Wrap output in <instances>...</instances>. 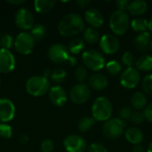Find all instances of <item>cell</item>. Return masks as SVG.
I'll use <instances>...</instances> for the list:
<instances>
[{
  "mask_svg": "<svg viewBox=\"0 0 152 152\" xmlns=\"http://www.w3.org/2000/svg\"><path fill=\"white\" fill-rule=\"evenodd\" d=\"M100 47L104 53L114 54L119 50V39L114 34H105L100 39Z\"/></svg>",
  "mask_w": 152,
  "mask_h": 152,
  "instance_id": "obj_11",
  "label": "cell"
},
{
  "mask_svg": "<svg viewBox=\"0 0 152 152\" xmlns=\"http://www.w3.org/2000/svg\"><path fill=\"white\" fill-rule=\"evenodd\" d=\"M142 85L144 93H146V94L152 96V74L147 75L143 77Z\"/></svg>",
  "mask_w": 152,
  "mask_h": 152,
  "instance_id": "obj_33",
  "label": "cell"
},
{
  "mask_svg": "<svg viewBox=\"0 0 152 152\" xmlns=\"http://www.w3.org/2000/svg\"><path fill=\"white\" fill-rule=\"evenodd\" d=\"M84 46H85L84 40L79 37H75L69 42L68 50L72 54H77L84 49Z\"/></svg>",
  "mask_w": 152,
  "mask_h": 152,
  "instance_id": "obj_27",
  "label": "cell"
},
{
  "mask_svg": "<svg viewBox=\"0 0 152 152\" xmlns=\"http://www.w3.org/2000/svg\"><path fill=\"white\" fill-rule=\"evenodd\" d=\"M35 45V40L29 33L21 32L14 40V47L16 51L23 55L29 54Z\"/></svg>",
  "mask_w": 152,
  "mask_h": 152,
  "instance_id": "obj_8",
  "label": "cell"
},
{
  "mask_svg": "<svg viewBox=\"0 0 152 152\" xmlns=\"http://www.w3.org/2000/svg\"><path fill=\"white\" fill-rule=\"evenodd\" d=\"M148 9V4L143 0H134L130 2L127 11L134 16L142 15Z\"/></svg>",
  "mask_w": 152,
  "mask_h": 152,
  "instance_id": "obj_21",
  "label": "cell"
},
{
  "mask_svg": "<svg viewBox=\"0 0 152 152\" xmlns=\"http://www.w3.org/2000/svg\"><path fill=\"white\" fill-rule=\"evenodd\" d=\"M90 1H88V0H78V1H77V4L80 7V8H86V7H87L89 4H90Z\"/></svg>",
  "mask_w": 152,
  "mask_h": 152,
  "instance_id": "obj_43",
  "label": "cell"
},
{
  "mask_svg": "<svg viewBox=\"0 0 152 152\" xmlns=\"http://www.w3.org/2000/svg\"><path fill=\"white\" fill-rule=\"evenodd\" d=\"M148 28L150 29V31L152 33V15L151 17V19H150V20H149V27H148Z\"/></svg>",
  "mask_w": 152,
  "mask_h": 152,
  "instance_id": "obj_47",
  "label": "cell"
},
{
  "mask_svg": "<svg viewBox=\"0 0 152 152\" xmlns=\"http://www.w3.org/2000/svg\"><path fill=\"white\" fill-rule=\"evenodd\" d=\"M125 135H126V139L127 140V142H129L130 143H132L134 145L141 144L143 141V138H144L142 132L136 127L128 128L126 131Z\"/></svg>",
  "mask_w": 152,
  "mask_h": 152,
  "instance_id": "obj_20",
  "label": "cell"
},
{
  "mask_svg": "<svg viewBox=\"0 0 152 152\" xmlns=\"http://www.w3.org/2000/svg\"><path fill=\"white\" fill-rule=\"evenodd\" d=\"M125 122L118 118H110L105 121L102 126V133L109 139L119 138L125 130Z\"/></svg>",
  "mask_w": 152,
  "mask_h": 152,
  "instance_id": "obj_7",
  "label": "cell"
},
{
  "mask_svg": "<svg viewBox=\"0 0 152 152\" xmlns=\"http://www.w3.org/2000/svg\"><path fill=\"white\" fill-rule=\"evenodd\" d=\"M129 4H130V2L127 0H118L116 2V5L118 7V10L124 11V12H126V10L128 9Z\"/></svg>",
  "mask_w": 152,
  "mask_h": 152,
  "instance_id": "obj_41",
  "label": "cell"
},
{
  "mask_svg": "<svg viewBox=\"0 0 152 152\" xmlns=\"http://www.w3.org/2000/svg\"><path fill=\"white\" fill-rule=\"evenodd\" d=\"M143 115L145 119H147L149 122L152 123V103L149 104L148 106H146L143 110Z\"/></svg>",
  "mask_w": 152,
  "mask_h": 152,
  "instance_id": "obj_42",
  "label": "cell"
},
{
  "mask_svg": "<svg viewBox=\"0 0 152 152\" xmlns=\"http://www.w3.org/2000/svg\"><path fill=\"white\" fill-rule=\"evenodd\" d=\"M130 26L129 15L126 12L117 10L110 18V27L115 36H122L127 32Z\"/></svg>",
  "mask_w": 152,
  "mask_h": 152,
  "instance_id": "obj_2",
  "label": "cell"
},
{
  "mask_svg": "<svg viewBox=\"0 0 152 152\" xmlns=\"http://www.w3.org/2000/svg\"><path fill=\"white\" fill-rule=\"evenodd\" d=\"M75 77L77 78V80L78 82L83 83L88 77V72H87V69L85 66H78L75 71Z\"/></svg>",
  "mask_w": 152,
  "mask_h": 152,
  "instance_id": "obj_34",
  "label": "cell"
},
{
  "mask_svg": "<svg viewBox=\"0 0 152 152\" xmlns=\"http://www.w3.org/2000/svg\"><path fill=\"white\" fill-rule=\"evenodd\" d=\"M50 89V84L44 76H34L26 83V91L33 96H42Z\"/></svg>",
  "mask_w": 152,
  "mask_h": 152,
  "instance_id": "obj_4",
  "label": "cell"
},
{
  "mask_svg": "<svg viewBox=\"0 0 152 152\" xmlns=\"http://www.w3.org/2000/svg\"><path fill=\"white\" fill-rule=\"evenodd\" d=\"M49 59L55 63L69 62L71 65L76 64V58L69 54L68 47L61 44H54L48 50Z\"/></svg>",
  "mask_w": 152,
  "mask_h": 152,
  "instance_id": "obj_5",
  "label": "cell"
},
{
  "mask_svg": "<svg viewBox=\"0 0 152 152\" xmlns=\"http://www.w3.org/2000/svg\"><path fill=\"white\" fill-rule=\"evenodd\" d=\"M83 63L86 68L93 71H98L103 69L106 65L105 58L99 51L90 49L83 53L82 55Z\"/></svg>",
  "mask_w": 152,
  "mask_h": 152,
  "instance_id": "obj_6",
  "label": "cell"
},
{
  "mask_svg": "<svg viewBox=\"0 0 152 152\" xmlns=\"http://www.w3.org/2000/svg\"><path fill=\"white\" fill-rule=\"evenodd\" d=\"M147 152H152V142H151L148 146V149H147Z\"/></svg>",
  "mask_w": 152,
  "mask_h": 152,
  "instance_id": "obj_48",
  "label": "cell"
},
{
  "mask_svg": "<svg viewBox=\"0 0 152 152\" xmlns=\"http://www.w3.org/2000/svg\"><path fill=\"white\" fill-rule=\"evenodd\" d=\"M95 124V119L92 117H85L81 118L78 122V128L81 132L89 131Z\"/></svg>",
  "mask_w": 152,
  "mask_h": 152,
  "instance_id": "obj_29",
  "label": "cell"
},
{
  "mask_svg": "<svg viewBox=\"0 0 152 152\" xmlns=\"http://www.w3.org/2000/svg\"><path fill=\"white\" fill-rule=\"evenodd\" d=\"M15 23L21 29H31L34 26V16L25 8L19 9L15 14Z\"/></svg>",
  "mask_w": 152,
  "mask_h": 152,
  "instance_id": "obj_13",
  "label": "cell"
},
{
  "mask_svg": "<svg viewBox=\"0 0 152 152\" xmlns=\"http://www.w3.org/2000/svg\"><path fill=\"white\" fill-rule=\"evenodd\" d=\"M133 152H145V150L141 144H139V145H134Z\"/></svg>",
  "mask_w": 152,
  "mask_h": 152,
  "instance_id": "obj_44",
  "label": "cell"
},
{
  "mask_svg": "<svg viewBox=\"0 0 152 152\" xmlns=\"http://www.w3.org/2000/svg\"><path fill=\"white\" fill-rule=\"evenodd\" d=\"M87 152H108V150L101 143H93L88 147Z\"/></svg>",
  "mask_w": 152,
  "mask_h": 152,
  "instance_id": "obj_40",
  "label": "cell"
},
{
  "mask_svg": "<svg viewBox=\"0 0 152 152\" xmlns=\"http://www.w3.org/2000/svg\"><path fill=\"white\" fill-rule=\"evenodd\" d=\"M0 85H1V81H0Z\"/></svg>",
  "mask_w": 152,
  "mask_h": 152,
  "instance_id": "obj_50",
  "label": "cell"
},
{
  "mask_svg": "<svg viewBox=\"0 0 152 152\" xmlns=\"http://www.w3.org/2000/svg\"><path fill=\"white\" fill-rule=\"evenodd\" d=\"M151 34L150 32H143L139 34L134 39V47L142 53H144L150 49V43L151 40Z\"/></svg>",
  "mask_w": 152,
  "mask_h": 152,
  "instance_id": "obj_18",
  "label": "cell"
},
{
  "mask_svg": "<svg viewBox=\"0 0 152 152\" xmlns=\"http://www.w3.org/2000/svg\"><path fill=\"white\" fill-rule=\"evenodd\" d=\"M101 37H100V34L99 32L94 28H86V29H84V40L91 45L96 44L100 41Z\"/></svg>",
  "mask_w": 152,
  "mask_h": 152,
  "instance_id": "obj_25",
  "label": "cell"
},
{
  "mask_svg": "<svg viewBox=\"0 0 152 152\" xmlns=\"http://www.w3.org/2000/svg\"><path fill=\"white\" fill-rule=\"evenodd\" d=\"M13 43V38L9 34H4L0 37V46L1 49L9 50Z\"/></svg>",
  "mask_w": 152,
  "mask_h": 152,
  "instance_id": "obj_32",
  "label": "cell"
},
{
  "mask_svg": "<svg viewBox=\"0 0 152 152\" xmlns=\"http://www.w3.org/2000/svg\"><path fill=\"white\" fill-rule=\"evenodd\" d=\"M144 119H145V118H144L143 113L141 112V111H137V110L134 111V112H133L132 117L130 118L131 122L133 124H134V125H140V124H142L144 121Z\"/></svg>",
  "mask_w": 152,
  "mask_h": 152,
  "instance_id": "obj_38",
  "label": "cell"
},
{
  "mask_svg": "<svg viewBox=\"0 0 152 152\" xmlns=\"http://www.w3.org/2000/svg\"><path fill=\"white\" fill-rule=\"evenodd\" d=\"M49 99L56 107H62L67 102L66 91L60 86H55L49 90Z\"/></svg>",
  "mask_w": 152,
  "mask_h": 152,
  "instance_id": "obj_17",
  "label": "cell"
},
{
  "mask_svg": "<svg viewBox=\"0 0 152 152\" xmlns=\"http://www.w3.org/2000/svg\"><path fill=\"white\" fill-rule=\"evenodd\" d=\"M141 81V75L136 68L130 67L125 69L120 75V84L126 89L135 88Z\"/></svg>",
  "mask_w": 152,
  "mask_h": 152,
  "instance_id": "obj_9",
  "label": "cell"
},
{
  "mask_svg": "<svg viewBox=\"0 0 152 152\" xmlns=\"http://www.w3.org/2000/svg\"><path fill=\"white\" fill-rule=\"evenodd\" d=\"M51 79L53 82L56 84H61L62 83L67 77V73L63 69H55L50 75Z\"/></svg>",
  "mask_w": 152,
  "mask_h": 152,
  "instance_id": "obj_30",
  "label": "cell"
},
{
  "mask_svg": "<svg viewBox=\"0 0 152 152\" xmlns=\"http://www.w3.org/2000/svg\"><path fill=\"white\" fill-rule=\"evenodd\" d=\"M150 49L152 51V38L151 40V43H150Z\"/></svg>",
  "mask_w": 152,
  "mask_h": 152,
  "instance_id": "obj_49",
  "label": "cell"
},
{
  "mask_svg": "<svg viewBox=\"0 0 152 152\" xmlns=\"http://www.w3.org/2000/svg\"><path fill=\"white\" fill-rule=\"evenodd\" d=\"M10 4H22L24 3L23 0H20V1H9Z\"/></svg>",
  "mask_w": 152,
  "mask_h": 152,
  "instance_id": "obj_46",
  "label": "cell"
},
{
  "mask_svg": "<svg viewBox=\"0 0 152 152\" xmlns=\"http://www.w3.org/2000/svg\"><path fill=\"white\" fill-rule=\"evenodd\" d=\"M131 104H132V107L134 110H136L137 111L144 110V108L147 104L146 95L142 92L134 93L131 97Z\"/></svg>",
  "mask_w": 152,
  "mask_h": 152,
  "instance_id": "obj_22",
  "label": "cell"
},
{
  "mask_svg": "<svg viewBox=\"0 0 152 152\" xmlns=\"http://www.w3.org/2000/svg\"><path fill=\"white\" fill-rule=\"evenodd\" d=\"M122 63L126 66H127V68L132 67V65L134 63L135 61V57L134 55V53H132L131 52H126L125 53H123L122 55Z\"/></svg>",
  "mask_w": 152,
  "mask_h": 152,
  "instance_id": "obj_36",
  "label": "cell"
},
{
  "mask_svg": "<svg viewBox=\"0 0 152 152\" xmlns=\"http://www.w3.org/2000/svg\"><path fill=\"white\" fill-rule=\"evenodd\" d=\"M30 35L34 38L35 41H41L46 35L45 27L42 24H36L32 27Z\"/></svg>",
  "mask_w": 152,
  "mask_h": 152,
  "instance_id": "obj_28",
  "label": "cell"
},
{
  "mask_svg": "<svg viewBox=\"0 0 152 152\" xmlns=\"http://www.w3.org/2000/svg\"><path fill=\"white\" fill-rule=\"evenodd\" d=\"M19 140H20V143H26V142L28 141V136H27V135H25V134H21V135L20 136Z\"/></svg>",
  "mask_w": 152,
  "mask_h": 152,
  "instance_id": "obj_45",
  "label": "cell"
},
{
  "mask_svg": "<svg viewBox=\"0 0 152 152\" xmlns=\"http://www.w3.org/2000/svg\"><path fill=\"white\" fill-rule=\"evenodd\" d=\"M63 145L68 152H85L86 149V140L77 134H71L65 138Z\"/></svg>",
  "mask_w": 152,
  "mask_h": 152,
  "instance_id": "obj_12",
  "label": "cell"
},
{
  "mask_svg": "<svg viewBox=\"0 0 152 152\" xmlns=\"http://www.w3.org/2000/svg\"><path fill=\"white\" fill-rule=\"evenodd\" d=\"M15 115V106L12 101L6 98L0 99V121L7 123L11 121Z\"/></svg>",
  "mask_w": 152,
  "mask_h": 152,
  "instance_id": "obj_14",
  "label": "cell"
},
{
  "mask_svg": "<svg viewBox=\"0 0 152 152\" xmlns=\"http://www.w3.org/2000/svg\"><path fill=\"white\" fill-rule=\"evenodd\" d=\"M40 149H41L42 152H52L54 149V144L51 140L46 139L41 142Z\"/></svg>",
  "mask_w": 152,
  "mask_h": 152,
  "instance_id": "obj_39",
  "label": "cell"
},
{
  "mask_svg": "<svg viewBox=\"0 0 152 152\" xmlns=\"http://www.w3.org/2000/svg\"><path fill=\"white\" fill-rule=\"evenodd\" d=\"M59 32L63 37H74L85 29V22L77 13H69L61 18L58 25Z\"/></svg>",
  "mask_w": 152,
  "mask_h": 152,
  "instance_id": "obj_1",
  "label": "cell"
},
{
  "mask_svg": "<svg viewBox=\"0 0 152 152\" xmlns=\"http://www.w3.org/2000/svg\"><path fill=\"white\" fill-rule=\"evenodd\" d=\"M55 5V1L52 0H36L34 2L35 10L39 13H47L49 12Z\"/></svg>",
  "mask_w": 152,
  "mask_h": 152,
  "instance_id": "obj_23",
  "label": "cell"
},
{
  "mask_svg": "<svg viewBox=\"0 0 152 152\" xmlns=\"http://www.w3.org/2000/svg\"><path fill=\"white\" fill-rule=\"evenodd\" d=\"M135 67L138 70L151 71L152 70V56L142 55L135 61Z\"/></svg>",
  "mask_w": 152,
  "mask_h": 152,
  "instance_id": "obj_24",
  "label": "cell"
},
{
  "mask_svg": "<svg viewBox=\"0 0 152 152\" xmlns=\"http://www.w3.org/2000/svg\"><path fill=\"white\" fill-rule=\"evenodd\" d=\"M85 20L91 26V28H100L104 23L102 13L96 8H88L85 12Z\"/></svg>",
  "mask_w": 152,
  "mask_h": 152,
  "instance_id": "obj_16",
  "label": "cell"
},
{
  "mask_svg": "<svg viewBox=\"0 0 152 152\" xmlns=\"http://www.w3.org/2000/svg\"><path fill=\"white\" fill-rule=\"evenodd\" d=\"M131 27L136 32H140V33L146 32V29L149 27V20H147L144 18L134 19L131 22Z\"/></svg>",
  "mask_w": 152,
  "mask_h": 152,
  "instance_id": "obj_26",
  "label": "cell"
},
{
  "mask_svg": "<svg viewBox=\"0 0 152 152\" xmlns=\"http://www.w3.org/2000/svg\"><path fill=\"white\" fill-rule=\"evenodd\" d=\"M12 127L6 123L0 124V136L4 139H9L12 137Z\"/></svg>",
  "mask_w": 152,
  "mask_h": 152,
  "instance_id": "obj_35",
  "label": "cell"
},
{
  "mask_svg": "<svg viewBox=\"0 0 152 152\" xmlns=\"http://www.w3.org/2000/svg\"><path fill=\"white\" fill-rule=\"evenodd\" d=\"M133 114V110L129 106H124L121 108V110H119V118L122 121H126V120H130L131 117Z\"/></svg>",
  "mask_w": 152,
  "mask_h": 152,
  "instance_id": "obj_37",
  "label": "cell"
},
{
  "mask_svg": "<svg viewBox=\"0 0 152 152\" xmlns=\"http://www.w3.org/2000/svg\"><path fill=\"white\" fill-rule=\"evenodd\" d=\"M90 96H91L90 88L87 85L84 83L75 85L69 92L70 100L76 104H83L89 100Z\"/></svg>",
  "mask_w": 152,
  "mask_h": 152,
  "instance_id": "obj_10",
  "label": "cell"
},
{
  "mask_svg": "<svg viewBox=\"0 0 152 152\" xmlns=\"http://www.w3.org/2000/svg\"><path fill=\"white\" fill-rule=\"evenodd\" d=\"M113 112L111 102L106 97H98L93 103L92 114L95 121H107Z\"/></svg>",
  "mask_w": 152,
  "mask_h": 152,
  "instance_id": "obj_3",
  "label": "cell"
},
{
  "mask_svg": "<svg viewBox=\"0 0 152 152\" xmlns=\"http://www.w3.org/2000/svg\"><path fill=\"white\" fill-rule=\"evenodd\" d=\"M88 83H89V86L93 89L100 91V90L105 89L108 86L109 80L104 75L100 74V73H96V74L92 75L89 77Z\"/></svg>",
  "mask_w": 152,
  "mask_h": 152,
  "instance_id": "obj_19",
  "label": "cell"
},
{
  "mask_svg": "<svg viewBox=\"0 0 152 152\" xmlns=\"http://www.w3.org/2000/svg\"><path fill=\"white\" fill-rule=\"evenodd\" d=\"M105 67L107 71L113 76H117L122 71V65L118 61H110L105 65Z\"/></svg>",
  "mask_w": 152,
  "mask_h": 152,
  "instance_id": "obj_31",
  "label": "cell"
},
{
  "mask_svg": "<svg viewBox=\"0 0 152 152\" xmlns=\"http://www.w3.org/2000/svg\"><path fill=\"white\" fill-rule=\"evenodd\" d=\"M15 67V59L9 50L0 48V72L8 73Z\"/></svg>",
  "mask_w": 152,
  "mask_h": 152,
  "instance_id": "obj_15",
  "label": "cell"
}]
</instances>
